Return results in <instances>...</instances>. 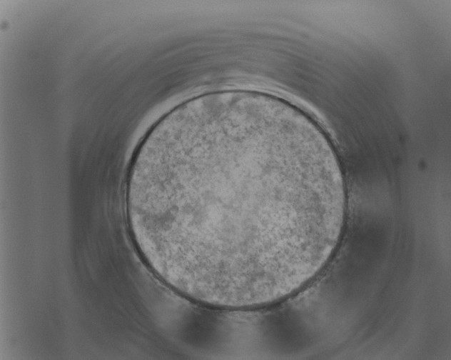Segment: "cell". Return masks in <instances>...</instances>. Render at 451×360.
<instances>
[{
  "label": "cell",
  "instance_id": "cell-1",
  "mask_svg": "<svg viewBox=\"0 0 451 360\" xmlns=\"http://www.w3.org/2000/svg\"><path fill=\"white\" fill-rule=\"evenodd\" d=\"M346 196L335 148L314 121L235 91L162 116L126 184L144 260L178 294L224 309L271 306L315 276L338 246Z\"/></svg>",
  "mask_w": 451,
  "mask_h": 360
}]
</instances>
